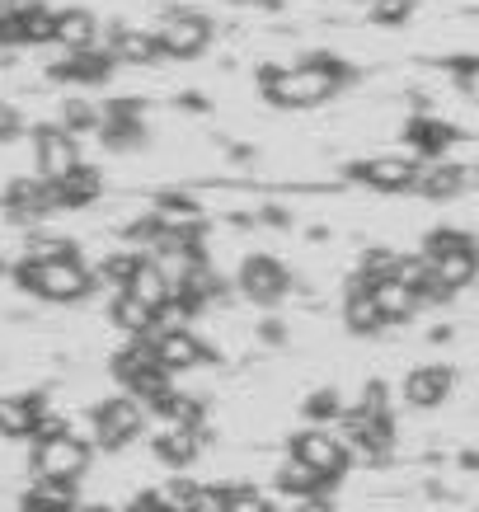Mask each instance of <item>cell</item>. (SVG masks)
I'll return each instance as SVG.
<instances>
[{"label": "cell", "instance_id": "obj_1", "mask_svg": "<svg viewBox=\"0 0 479 512\" xmlns=\"http://www.w3.org/2000/svg\"><path fill=\"white\" fill-rule=\"evenodd\" d=\"M357 71L334 52H310L296 66H263L259 90L273 109H320L343 85H353Z\"/></svg>", "mask_w": 479, "mask_h": 512}, {"label": "cell", "instance_id": "obj_2", "mask_svg": "<svg viewBox=\"0 0 479 512\" xmlns=\"http://www.w3.org/2000/svg\"><path fill=\"white\" fill-rule=\"evenodd\" d=\"M10 273H15L24 292L43 296V301H85L94 292V282H99L80 254H71V259H29L24 254Z\"/></svg>", "mask_w": 479, "mask_h": 512}, {"label": "cell", "instance_id": "obj_3", "mask_svg": "<svg viewBox=\"0 0 479 512\" xmlns=\"http://www.w3.org/2000/svg\"><path fill=\"white\" fill-rule=\"evenodd\" d=\"M109 372H113V381H118V386H123L132 400H141V404H151V400H160L165 390H174V376L160 367L155 343L141 339V334L127 343L123 353H113Z\"/></svg>", "mask_w": 479, "mask_h": 512}, {"label": "cell", "instance_id": "obj_4", "mask_svg": "<svg viewBox=\"0 0 479 512\" xmlns=\"http://www.w3.org/2000/svg\"><path fill=\"white\" fill-rule=\"evenodd\" d=\"M287 456L306 461V466L329 484H339L343 475H348V466H353V447L339 442L329 428H306V433H296L292 447H287Z\"/></svg>", "mask_w": 479, "mask_h": 512}, {"label": "cell", "instance_id": "obj_5", "mask_svg": "<svg viewBox=\"0 0 479 512\" xmlns=\"http://www.w3.org/2000/svg\"><path fill=\"white\" fill-rule=\"evenodd\" d=\"M146 404L141 400H132V395H118V400H104V404H94V414H90V423H94V442L104 451H123L132 437L146 428Z\"/></svg>", "mask_w": 479, "mask_h": 512}, {"label": "cell", "instance_id": "obj_6", "mask_svg": "<svg viewBox=\"0 0 479 512\" xmlns=\"http://www.w3.org/2000/svg\"><path fill=\"white\" fill-rule=\"evenodd\" d=\"M85 470H90V447H85L80 437L57 433V437L33 442V475H38V480H71L76 484Z\"/></svg>", "mask_w": 479, "mask_h": 512}, {"label": "cell", "instance_id": "obj_7", "mask_svg": "<svg viewBox=\"0 0 479 512\" xmlns=\"http://www.w3.org/2000/svg\"><path fill=\"white\" fill-rule=\"evenodd\" d=\"M418 165L414 156H367V160H353L348 165V179L362 188H371V193H414L418 184Z\"/></svg>", "mask_w": 479, "mask_h": 512}, {"label": "cell", "instance_id": "obj_8", "mask_svg": "<svg viewBox=\"0 0 479 512\" xmlns=\"http://www.w3.org/2000/svg\"><path fill=\"white\" fill-rule=\"evenodd\" d=\"M155 38H160V52H165V57H174V62H193V57H202V52L212 47L217 29H212V19L207 15L179 10V15H170L160 29H155Z\"/></svg>", "mask_w": 479, "mask_h": 512}, {"label": "cell", "instance_id": "obj_9", "mask_svg": "<svg viewBox=\"0 0 479 512\" xmlns=\"http://www.w3.org/2000/svg\"><path fill=\"white\" fill-rule=\"evenodd\" d=\"M235 287H240V296L254 301V306H278L282 296H287V287H292V273H287L273 254H249V259H240Z\"/></svg>", "mask_w": 479, "mask_h": 512}, {"label": "cell", "instance_id": "obj_10", "mask_svg": "<svg viewBox=\"0 0 479 512\" xmlns=\"http://www.w3.org/2000/svg\"><path fill=\"white\" fill-rule=\"evenodd\" d=\"M113 71H118V57H113L104 43L80 47V52H66L62 62L47 66V76L62 80V85H109Z\"/></svg>", "mask_w": 479, "mask_h": 512}, {"label": "cell", "instance_id": "obj_11", "mask_svg": "<svg viewBox=\"0 0 479 512\" xmlns=\"http://www.w3.org/2000/svg\"><path fill=\"white\" fill-rule=\"evenodd\" d=\"M33 160H38V179H62L80 165V151H76V137L66 132L62 123H47V127H33Z\"/></svg>", "mask_w": 479, "mask_h": 512}, {"label": "cell", "instance_id": "obj_12", "mask_svg": "<svg viewBox=\"0 0 479 512\" xmlns=\"http://www.w3.org/2000/svg\"><path fill=\"white\" fill-rule=\"evenodd\" d=\"M104 118H99V141L109 146V151H137L146 146V123H141V99H113L104 104Z\"/></svg>", "mask_w": 479, "mask_h": 512}, {"label": "cell", "instance_id": "obj_13", "mask_svg": "<svg viewBox=\"0 0 479 512\" xmlns=\"http://www.w3.org/2000/svg\"><path fill=\"white\" fill-rule=\"evenodd\" d=\"M146 339V334H141ZM155 357H160V367L170 376H184L193 372V367H202V362H212V348H207V339L202 334H193V325L188 329H174V334H155Z\"/></svg>", "mask_w": 479, "mask_h": 512}, {"label": "cell", "instance_id": "obj_14", "mask_svg": "<svg viewBox=\"0 0 479 512\" xmlns=\"http://www.w3.org/2000/svg\"><path fill=\"white\" fill-rule=\"evenodd\" d=\"M0 202H5V217L19 221V226H38L47 212H57V198H52L47 179H10Z\"/></svg>", "mask_w": 479, "mask_h": 512}, {"label": "cell", "instance_id": "obj_15", "mask_svg": "<svg viewBox=\"0 0 479 512\" xmlns=\"http://www.w3.org/2000/svg\"><path fill=\"white\" fill-rule=\"evenodd\" d=\"M451 390H456V372L442 362H423L400 381V400L409 409H437V404H447Z\"/></svg>", "mask_w": 479, "mask_h": 512}, {"label": "cell", "instance_id": "obj_16", "mask_svg": "<svg viewBox=\"0 0 479 512\" xmlns=\"http://www.w3.org/2000/svg\"><path fill=\"white\" fill-rule=\"evenodd\" d=\"M404 141H409V151L418 160H442V151H451L456 141H461V127H451L447 118H437V113H414L409 123H404Z\"/></svg>", "mask_w": 479, "mask_h": 512}, {"label": "cell", "instance_id": "obj_17", "mask_svg": "<svg viewBox=\"0 0 479 512\" xmlns=\"http://www.w3.org/2000/svg\"><path fill=\"white\" fill-rule=\"evenodd\" d=\"M343 325H348V334H357V339H376L386 325V315H381V306L371 301V287L367 282H348V292H343Z\"/></svg>", "mask_w": 479, "mask_h": 512}, {"label": "cell", "instance_id": "obj_18", "mask_svg": "<svg viewBox=\"0 0 479 512\" xmlns=\"http://www.w3.org/2000/svg\"><path fill=\"white\" fill-rule=\"evenodd\" d=\"M202 456V428H184V423H170L165 433L155 437V461L170 470H188Z\"/></svg>", "mask_w": 479, "mask_h": 512}, {"label": "cell", "instance_id": "obj_19", "mask_svg": "<svg viewBox=\"0 0 479 512\" xmlns=\"http://www.w3.org/2000/svg\"><path fill=\"white\" fill-rule=\"evenodd\" d=\"M371 287V301L381 306V315H386V325H404V320H414V311H418V292L409 287L404 278H376V282H367Z\"/></svg>", "mask_w": 479, "mask_h": 512}, {"label": "cell", "instance_id": "obj_20", "mask_svg": "<svg viewBox=\"0 0 479 512\" xmlns=\"http://www.w3.org/2000/svg\"><path fill=\"white\" fill-rule=\"evenodd\" d=\"M47 184H52L57 207H90V202L104 193V174L94 170V165H76L71 174H62V179H47Z\"/></svg>", "mask_w": 479, "mask_h": 512}, {"label": "cell", "instance_id": "obj_21", "mask_svg": "<svg viewBox=\"0 0 479 512\" xmlns=\"http://www.w3.org/2000/svg\"><path fill=\"white\" fill-rule=\"evenodd\" d=\"M80 494L71 480H38L29 494L19 498V512H76Z\"/></svg>", "mask_w": 479, "mask_h": 512}, {"label": "cell", "instance_id": "obj_22", "mask_svg": "<svg viewBox=\"0 0 479 512\" xmlns=\"http://www.w3.org/2000/svg\"><path fill=\"white\" fill-rule=\"evenodd\" d=\"M104 47H109L113 57H118V66H151L155 57H165L160 52V38L155 33H141V29H113V38H104Z\"/></svg>", "mask_w": 479, "mask_h": 512}, {"label": "cell", "instance_id": "obj_23", "mask_svg": "<svg viewBox=\"0 0 479 512\" xmlns=\"http://www.w3.org/2000/svg\"><path fill=\"white\" fill-rule=\"evenodd\" d=\"M461 188H465L461 165H451V160H428V165L418 170L414 193H423V198H433V202H447V198H456Z\"/></svg>", "mask_w": 479, "mask_h": 512}, {"label": "cell", "instance_id": "obj_24", "mask_svg": "<svg viewBox=\"0 0 479 512\" xmlns=\"http://www.w3.org/2000/svg\"><path fill=\"white\" fill-rule=\"evenodd\" d=\"M433 264V273L442 282H447L451 292H465L470 282L479 278V240L465 249H451V254H437V259H428Z\"/></svg>", "mask_w": 479, "mask_h": 512}, {"label": "cell", "instance_id": "obj_25", "mask_svg": "<svg viewBox=\"0 0 479 512\" xmlns=\"http://www.w3.org/2000/svg\"><path fill=\"white\" fill-rule=\"evenodd\" d=\"M38 414H43L38 395H0V437H33Z\"/></svg>", "mask_w": 479, "mask_h": 512}, {"label": "cell", "instance_id": "obj_26", "mask_svg": "<svg viewBox=\"0 0 479 512\" xmlns=\"http://www.w3.org/2000/svg\"><path fill=\"white\" fill-rule=\"evenodd\" d=\"M57 43L66 52H80V47L99 43V19L90 10H57Z\"/></svg>", "mask_w": 479, "mask_h": 512}, {"label": "cell", "instance_id": "obj_27", "mask_svg": "<svg viewBox=\"0 0 479 512\" xmlns=\"http://www.w3.org/2000/svg\"><path fill=\"white\" fill-rule=\"evenodd\" d=\"M278 494H287V498H310V494H329V480H320L315 470L306 466V461H296V456H287L278 466Z\"/></svg>", "mask_w": 479, "mask_h": 512}, {"label": "cell", "instance_id": "obj_28", "mask_svg": "<svg viewBox=\"0 0 479 512\" xmlns=\"http://www.w3.org/2000/svg\"><path fill=\"white\" fill-rule=\"evenodd\" d=\"M113 325L123 329V334H132V339H137V334H146V329L155 325V311L151 306H146V301H137V296H127V292H118L113 296Z\"/></svg>", "mask_w": 479, "mask_h": 512}, {"label": "cell", "instance_id": "obj_29", "mask_svg": "<svg viewBox=\"0 0 479 512\" xmlns=\"http://www.w3.org/2000/svg\"><path fill=\"white\" fill-rule=\"evenodd\" d=\"M301 414H306L315 428H325V423H339L343 414H348V404H343V395L334 386H320V390H310L306 400H301Z\"/></svg>", "mask_w": 479, "mask_h": 512}, {"label": "cell", "instance_id": "obj_30", "mask_svg": "<svg viewBox=\"0 0 479 512\" xmlns=\"http://www.w3.org/2000/svg\"><path fill=\"white\" fill-rule=\"evenodd\" d=\"M141 259H146V249H118V254H109V259H104V268H99L94 278H99V282H113V287L123 292L127 282H132V273L141 268Z\"/></svg>", "mask_w": 479, "mask_h": 512}, {"label": "cell", "instance_id": "obj_31", "mask_svg": "<svg viewBox=\"0 0 479 512\" xmlns=\"http://www.w3.org/2000/svg\"><path fill=\"white\" fill-rule=\"evenodd\" d=\"M475 245V235L461 231V226H433L423 235V259H437V254H451V249H465Z\"/></svg>", "mask_w": 479, "mask_h": 512}, {"label": "cell", "instance_id": "obj_32", "mask_svg": "<svg viewBox=\"0 0 479 512\" xmlns=\"http://www.w3.org/2000/svg\"><path fill=\"white\" fill-rule=\"evenodd\" d=\"M24 38H29V47L38 43H57V10H47V5H33V10H24Z\"/></svg>", "mask_w": 479, "mask_h": 512}, {"label": "cell", "instance_id": "obj_33", "mask_svg": "<svg viewBox=\"0 0 479 512\" xmlns=\"http://www.w3.org/2000/svg\"><path fill=\"white\" fill-rule=\"evenodd\" d=\"M99 118H104V113L94 109V104H85V99H66L62 104V127L71 132V137H80V132H99Z\"/></svg>", "mask_w": 479, "mask_h": 512}, {"label": "cell", "instance_id": "obj_34", "mask_svg": "<svg viewBox=\"0 0 479 512\" xmlns=\"http://www.w3.org/2000/svg\"><path fill=\"white\" fill-rule=\"evenodd\" d=\"M409 15H414V0H371L367 5V19L381 29H400L409 24Z\"/></svg>", "mask_w": 479, "mask_h": 512}, {"label": "cell", "instance_id": "obj_35", "mask_svg": "<svg viewBox=\"0 0 479 512\" xmlns=\"http://www.w3.org/2000/svg\"><path fill=\"white\" fill-rule=\"evenodd\" d=\"M226 512H273V503L259 489H249V484H231L226 489Z\"/></svg>", "mask_w": 479, "mask_h": 512}, {"label": "cell", "instance_id": "obj_36", "mask_svg": "<svg viewBox=\"0 0 479 512\" xmlns=\"http://www.w3.org/2000/svg\"><path fill=\"white\" fill-rule=\"evenodd\" d=\"M155 212H160V217L165 221H198V202L188 198V193H160V198H155Z\"/></svg>", "mask_w": 479, "mask_h": 512}, {"label": "cell", "instance_id": "obj_37", "mask_svg": "<svg viewBox=\"0 0 479 512\" xmlns=\"http://www.w3.org/2000/svg\"><path fill=\"white\" fill-rule=\"evenodd\" d=\"M24 254H29V259H71L76 245H71V240H43V235H38V240H29Z\"/></svg>", "mask_w": 479, "mask_h": 512}, {"label": "cell", "instance_id": "obj_38", "mask_svg": "<svg viewBox=\"0 0 479 512\" xmlns=\"http://www.w3.org/2000/svg\"><path fill=\"white\" fill-rule=\"evenodd\" d=\"M57 433H71V428H66L62 414L43 409V414H38V423H33V442H43V437H57Z\"/></svg>", "mask_w": 479, "mask_h": 512}, {"label": "cell", "instance_id": "obj_39", "mask_svg": "<svg viewBox=\"0 0 479 512\" xmlns=\"http://www.w3.org/2000/svg\"><path fill=\"white\" fill-rule=\"evenodd\" d=\"M0 47H29V38H24V19L19 15L0 19Z\"/></svg>", "mask_w": 479, "mask_h": 512}, {"label": "cell", "instance_id": "obj_40", "mask_svg": "<svg viewBox=\"0 0 479 512\" xmlns=\"http://www.w3.org/2000/svg\"><path fill=\"white\" fill-rule=\"evenodd\" d=\"M24 137V118H19L15 104H0V141Z\"/></svg>", "mask_w": 479, "mask_h": 512}, {"label": "cell", "instance_id": "obj_41", "mask_svg": "<svg viewBox=\"0 0 479 512\" xmlns=\"http://www.w3.org/2000/svg\"><path fill=\"white\" fill-rule=\"evenodd\" d=\"M193 512H226V489H207L202 484L198 498H193Z\"/></svg>", "mask_w": 479, "mask_h": 512}, {"label": "cell", "instance_id": "obj_42", "mask_svg": "<svg viewBox=\"0 0 479 512\" xmlns=\"http://www.w3.org/2000/svg\"><path fill=\"white\" fill-rule=\"evenodd\" d=\"M127 512H165V494H160V489H141V494L127 503Z\"/></svg>", "mask_w": 479, "mask_h": 512}, {"label": "cell", "instance_id": "obj_43", "mask_svg": "<svg viewBox=\"0 0 479 512\" xmlns=\"http://www.w3.org/2000/svg\"><path fill=\"white\" fill-rule=\"evenodd\" d=\"M456 80H475L479 76V57H451V62H442Z\"/></svg>", "mask_w": 479, "mask_h": 512}, {"label": "cell", "instance_id": "obj_44", "mask_svg": "<svg viewBox=\"0 0 479 512\" xmlns=\"http://www.w3.org/2000/svg\"><path fill=\"white\" fill-rule=\"evenodd\" d=\"M296 512H334V503H329V494H310L296 503Z\"/></svg>", "mask_w": 479, "mask_h": 512}, {"label": "cell", "instance_id": "obj_45", "mask_svg": "<svg viewBox=\"0 0 479 512\" xmlns=\"http://www.w3.org/2000/svg\"><path fill=\"white\" fill-rule=\"evenodd\" d=\"M76 512H113V508H99V503H90V508H76Z\"/></svg>", "mask_w": 479, "mask_h": 512}, {"label": "cell", "instance_id": "obj_46", "mask_svg": "<svg viewBox=\"0 0 479 512\" xmlns=\"http://www.w3.org/2000/svg\"><path fill=\"white\" fill-rule=\"evenodd\" d=\"M5 15H15V10H10V5H5V0H0V19H5Z\"/></svg>", "mask_w": 479, "mask_h": 512}, {"label": "cell", "instance_id": "obj_47", "mask_svg": "<svg viewBox=\"0 0 479 512\" xmlns=\"http://www.w3.org/2000/svg\"><path fill=\"white\" fill-rule=\"evenodd\" d=\"M465 466H479V456H470V461H465Z\"/></svg>", "mask_w": 479, "mask_h": 512}, {"label": "cell", "instance_id": "obj_48", "mask_svg": "<svg viewBox=\"0 0 479 512\" xmlns=\"http://www.w3.org/2000/svg\"><path fill=\"white\" fill-rule=\"evenodd\" d=\"M263 5H282V0H263Z\"/></svg>", "mask_w": 479, "mask_h": 512}, {"label": "cell", "instance_id": "obj_49", "mask_svg": "<svg viewBox=\"0 0 479 512\" xmlns=\"http://www.w3.org/2000/svg\"><path fill=\"white\" fill-rule=\"evenodd\" d=\"M0 273H5V264H0Z\"/></svg>", "mask_w": 479, "mask_h": 512}]
</instances>
